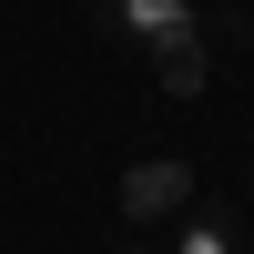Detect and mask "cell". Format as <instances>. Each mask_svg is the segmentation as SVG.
I'll return each instance as SVG.
<instances>
[{"instance_id": "6da1fadb", "label": "cell", "mask_w": 254, "mask_h": 254, "mask_svg": "<svg viewBox=\"0 0 254 254\" xmlns=\"http://www.w3.org/2000/svg\"><path fill=\"white\" fill-rule=\"evenodd\" d=\"M102 10H112V31L122 41H142V51H203V10L193 0H102Z\"/></svg>"}, {"instance_id": "7a4b0ae2", "label": "cell", "mask_w": 254, "mask_h": 254, "mask_svg": "<svg viewBox=\"0 0 254 254\" xmlns=\"http://www.w3.org/2000/svg\"><path fill=\"white\" fill-rule=\"evenodd\" d=\"M183 203H193V163H132L122 173V224L132 234H163Z\"/></svg>"}, {"instance_id": "3957f363", "label": "cell", "mask_w": 254, "mask_h": 254, "mask_svg": "<svg viewBox=\"0 0 254 254\" xmlns=\"http://www.w3.org/2000/svg\"><path fill=\"white\" fill-rule=\"evenodd\" d=\"M163 254H244V244H234V214H214V203H183V214L163 224Z\"/></svg>"}, {"instance_id": "277c9868", "label": "cell", "mask_w": 254, "mask_h": 254, "mask_svg": "<svg viewBox=\"0 0 254 254\" xmlns=\"http://www.w3.org/2000/svg\"><path fill=\"white\" fill-rule=\"evenodd\" d=\"M122 254H163V244H153V234H132V244H122Z\"/></svg>"}]
</instances>
